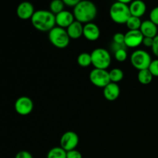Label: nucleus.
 Segmentation results:
<instances>
[{
  "label": "nucleus",
  "instance_id": "nucleus-1",
  "mask_svg": "<svg viewBox=\"0 0 158 158\" xmlns=\"http://www.w3.org/2000/svg\"><path fill=\"white\" fill-rule=\"evenodd\" d=\"M97 14V6L94 2L87 0L80 1L73 9L74 18L80 23H92Z\"/></svg>",
  "mask_w": 158,
  "mask_h": 158
},
{
  "label": "nucleus",
  "instance_id": "nucleus-2",
  "mask_svg": "<svg viewBox=\"0 0 158 158\" xmlns=\"http://www.w3.org/2000/svg\"><path fill=\"white\" fill-rule=\"evenodd\" d=\"M31 22L35 29L40 32H49L55 27L56 15L50 11L37 10L34 12Z\"/></svg>",
  "mask_w": 158,
  "mask_h": 158
},
{
  "label": "nucleus",
  "instance_id": "nucleus-3",
  "mask_svg": "<svg viewBox=\"0 0 158 158\" xmlns=\"http://www.w3.org/2000/svg\"><path fill=\"white\" fill-rule=\"evenodd\" d=\"M110 15L114 23L118 24H126L127 21L131 16L129 6L117 1L114 2L110 9Z\"/></svg>",
  "mask_w": 158,
  "mask_h": 158
},
{
  "label": "nucleus",
  "instance_id": "nucleus-4",
  "mask_svg": "<svg viewBox=\"0 0 158 158\" xmlns=\"http://www.w3.org/2000/svg\"><path fill=\"white\" fill-rule=\"evenodd\" d=\"M92 65L95 69H106L111 63V56L106 49L97 48L90 53Z\"/></svg>",
  "mask_w": 158,
  "mask_h": 158
},
{
  "label": "nucleus",
  "instance_id": "nucleus-5",
  "mask_svg": "<svg viewBox=\"0 0 158 158\" xmlns=\"http://www.w3.org/2000/svg\"><path fill=\"white\" fill-rule=\"evenodd\" d=\"M49 40L54 46L59 49H63L69 45L70 38L66 29L55 26L49 32Z\"/></svg>",
  "mask_w": 158,
  "mask_h": 158
},
{
  "label": "nucleus",
  "instance_id": "nucleus-6",
  "mask_svg": "<svg viewBox=\"0 0 158 158\" xmlns=\"http://www.w3.org/2000/svg\"><path fill=\"white\" fill-rule=\"evenodd\" d=\"M151 62L152 59L151 55L148 52L142 49L134 51L131 56V64L139 71L148 69Z\"/></svg>",
  "mask_w": 158,
  "mask_h": 158
},
{
  "label": "nucleus",
  "instance_id": "nucleus-7",
  "mask_svg": "<svg viewBox=\"0 0 158 158\" xmlns=\"http://www.w3.org/2000/svg\"><path fill=\"white\" fill-rule=\"evenodd\" d=\"M89 80L94 86L100 88H104L110 83L109 72L106 69H95L94 68L89 73Z\"/></svg>",
  "mask_w": 158,
  "mask_h": 158
},
{
  "label": "nucleus",
  "instance_id": "nucleus-8",
  "mask_svg": "<svg viewBox=\"0 0 158 158\" xmlns=\"http://www.w3.org/2000/svg\"><path fill=\"white\" fill-rule=\"evenodd\" d=\"M79 143V137L73 131H67L60 138V147L66 152L76 150Z\"/></svg>",
  "mask_w": 158,
  "mask_h": 158
},
{
  "label": "nucleus",
  "instance_id": "nucleus-9",
  "mask_svg": "<svg viewBox=\"0 0 158 158\" xmlns=\"http://www.w3.org/2000/svg\"><path fill=\"white\" fill-rule=\"evenodd\" d=\"M15 110L21 116L31 114L33 110V102L28 97H20L15 102Z\"/></svg>",
  "mask_w": 158,
  "mask_h": 158
},
{
  "label": "nucleus",
  "instance_id": "nucleus-10",
  "mask_svg": "<svg viewBox=\"0 0 158 158\" xmlns=\"http://www.w3.org/2000/svg\"><path fill=\"white\" fill-rule=\"evenodd\" d=\"M125 35L124 44L126 47L136 48L142 44L143 35L140 30H129Z\"/></svg>",
  "mask_w": 158,
  "mask_h": 158
},
{
  "label": "nucleus",
  "instance_id": "nucleus-11",
  "mask_svg": "<svg viewBox=\"0 0 158 158\" xmlns=\"http://www.w3.org/2000/svg\"><path fill=\"white\" fill-rule=\"evenodd\" d=\"M34 7L32 3L29 2H23L18 6L16 9V14L20 19L27 20L32 19L34 12Z\"/></svg>",
  "mask_w": 158,
  "mask_h": 158
},
{
  "label": "nucleus",
  "instance_id": "nucleus-12",
  "mask_svg": "<svg viewBox=\"0 0 158 158\" xmlns=\"http://www.w3.org/2000/svg\"><path fill=\"white\" fill-rule=\"evenodd\" d=\"M74 21H75V18H74L73 13L69 11L63 10V12L56 15V25L63 29H65V28L67 29Z\"/></svg>",
  "mask_w": 158,
  "mask_h": 158
},
{
  "label": "nucleus",
  "instance_id": "nucleus-13",
  "mask_svg": "<svg viewBox=\"0 0 158 158\" xmlns=\"http://www.w3.org/2000/svg\"><path fill=\"white\" fill-rule=\"evenodd\" d=\"M83 35L89 41H96L100 38V28L94 23H87L83 26Z\"/></svg>",
  "mask_w": 158,
  "mask_h": 158
},
{
  "label": "nucleus",
  "instance_id": "nucleus-14",
  "mask_svg": "<svg viewBox=\"0 0 158 158\" xmlns=\"http://www.w3.org/2000/svg\"><path fill=\"white\" fill-rule=\"evenodd\" d=\"M140 31L143 34V37H148V38L154 39L158 35L157 26H156L150 19L142 22Z\"/></svg>",
  "mask_w": 158,
  "mask_h": 158
},
{
  "label": "nucleus",
  "instance_id": "nucleus-15",
  "mask_svg": "<svg viewBox=\"0 0 158 158\" xmlns=\"http://www.w3.org/2000/svg\"><path fill=\"white\" fill-rule=\"evenodd\" d=\"M120 94V86L117 83H110L103 88V96L108 101H114L119 97Z\"/></svg>",
  "mask_w": 158,
  "mask_h": 158
},
{
  "label": "nucleus",
  "instance_id": "nucleus-16",
  "mask_svg": "<svg viewBox=\"0 0 158 158\" xmlns=\"http://www.w3.org/2000/svg\"><path fill=\"white\" fill-rule=\"evenodd\" d=\"M130 12L132 16L140 18L145 14L147 10L146 4L141 0H135V1L131 2L129 5Z\"/></svg>",
  "mask_w": 158,
  "mask_h": 158
},
{
  "label": "nucleus",
  "instance_id": "nucleus-17",
  "mask_svg": "<svg viewBox=\"0 0 158 158\" xmlns=\"http://www.w3.org/2000/svg\"><path fill=\"white\" fill-rule=\"evenodd\" d=\"M68 35L72 40H78L83 35V26L80 22L75 21L66 29Z\"/></svg>",
  "mask_w": 158,
  "mask_h": 158
},
{
  "label": "nucleus",
  "instance_id": "nucleus-18",
  "mask_svg": "<svg viewBox=\"0 0 158 158\" xmlns=\"http://www.w3.org/2000/svg\"><path fill=\"white\" fill-rule=\"evenodd\" d=\"M153 75L148 69H143V70H140L138 72V75H137V80H138L139 83L143 85H148L151 83L153 80Z\"/></svg>",
  "mask_w": 158,
  "mask_h": 158
},
{
  "label": "nucleus",
  "instance_id": "nucleus-19",
  "mask_svg": "<svg viewBox=\"0 0 158 158\" xmlns=\"http://www.w3.org/2000/svg\"><path fill=\"white\" fill-rule=\"evenodd\" d=\"M66 153L61 147H55L49 150L46 158H66Z\"/></svg>",
  "mask_w": 158,
  "mask_h": 158
},
{
  "label": "nucleus",
  "instance_id": "nucleus-20",
  "mask_svg": "<svg viewBox=\"0 0 158 158\" xmlns=\"http://www.w3.org/2000/svg\"><path fill=\"white\" fill-rule=\"evenodd\" d=\"M109 75L110 82L117 83L123 80L124 74H123V72L122 69H119V68H114V69H111L110 71Z\"/></svg>",
  "mask_w": 158,
  "mask_h": 158
},
{
  "label": "nucleus",
  "instance_id": "nucleus-21",
  "mask_svg": "<svg viewBox=\"0 0 158 158\" xmlns=\"http://www.w3.org/2000/svg\"><path fill=\"white\" fill-rule=\"evenodd\" d=\"M77 63L82 67H87L92 64L91 55L88 52H82L77 57Z\"/></svg>",
  "mask_w": 158,
  "mask_h": 158
},
{
  "label": "nucleus",
  "instance_id": "nucleus-22",
  "mask_svg": "<svg viewBox=\"0 0 158 158\" xmlns=\"http://www.w3.org/2000/svg\"><path fill=\"white\" fill-rule=\"evenodd\" d=\"M141 24L142 22L140 18L132 16V15L130 17L129 19L126 23V26L129 29V30H140Z\"/></svg>",
  "mask_w": 158,
  "mask_h": 158
},
{
  "label": "nucleus",
  "instance_id": "nucleus-23",
  "mask_svg": "<svg viewBox=\"0 0 158 158\" xmlns=\"http://www.w3.org/2000/svg\"><path fill=\"white\" fill-rule=\"evenodd\" d=\"M64 7L65 4L63 1H61V0H53L52 2H51L50 5H49V9H50L49 11L56 15L60 13V12H63L64 10Z\"/></svg>",
  "mask_w": 158,
  "mask_h": 158
},
{
  "label": "nucleus",
  "instance_id": "nucleus-24",
  "mask_svg": "<svg viewBox=\"0 0 158 158\" xmlns=\"http://www.w3.org/2000/svg\"><path fill=\"white\" fill-rule=\"evenodd\" d=\"M114 57L117 61L120 62V63L126 61L127 59V52L126 49H119L117 52H114Z\"/></svg>",
  "mask_w": 158,
  "mask_h": 158
},
{
  "label": "nucleus",
  "instance_id": "nucleus-25",
  "mask_svg": "<svg viewBox=\"0 0 158 158\" xmlns=\"http://www.w3.org/2000/svg\"><path fill=\"white\" fill-rule=\"evenodd\" d=\"M148 69H149L150 72L151 73L153 77H158V59L152 60Z\"/></svg>",
  "mask_w": 158,
  "mask_h": 158
},
{
  "label": "nucleus",
  "instance_id": "nucleus-26",
  "mask_svg": "<svg viewBox=\"0 0 158 158\" xmlns=\"http://www.w3.org/2000/svg\"><path fill=\"white\" fill-rule=\"evenodd\" d=\"M124 40H125V35L120 32H117V33L114 34V37H113V43H116V44L119 45H124Z\"/></svg>",
  "mask_w": 158,
  "mask_h": 158
},
{
  "label": "nucleus",
  "instance_id": "nucleus-27",
  "mask_svg": "<svg viewBox=\"0 0 158 158\" xmlns=\"http://www.w3.org/2000/svg\"><path fill=\"white\" fill-rule=\"evenodd\" d=\"M150 20L158 26V6L154 8L150 12Z\"/></svg>",
  "mask_w": 158,
  "mask_h": 158
},
{
  "label": "nucleus",
  "instance_id": "nucleus-28",
  "mask_svg": "<svg viewBox=\"0 0 158 158\" xmlns=\"http://www.w3.org/2000/svg\"><path fill=\"white\" fill-rule=\"evenodd\" d=\"M66 158H83V157L80 151L77 150H73L66 153Z\"/></svg>",
  "mask_w": 158,
  "mask_h": 158
},
{
  "label": "nucleus",
  "instance_id": "nucleus-29",
  "mask_svg": "<svg viewBox=\"0 0 158 158\" xmlns=\"http://www.w3.org/2000/svg\"><path fill=\"white\" fill-rule=\"evenodd\" d=\"M15 158H33V157H32V155L29 152V151H19V153H17Z\"/></svg>",
  "mask_w": 158,
  "mask_h": 158
},
{
  "label": "nucleus",
  "instance_id": "nucleus-30",
  "mask_svg": "<svg viewBox=\"0 0 158 158\" xmlns=\"http://www.w3.org/2000/svg\"><path fill=\"white\" fill-rule=\"evenodd\" d=\"M151 49H152V52L154 56H156L158 58V35L155 38H154V43H153Z\"/></svg>",
  "mask_w": 158,
  "mask_h": 158
},
{
  "label": "nucleus",
  "instance_id": "nucleus-31",
  "mask_svg": "<svg viewBox=\"0 0 158 158\" xmlns=\"http://www.w3.org/2000/svg\"><path fill=\"white\" fill-rule=\"evenodd\" d=\"M153 43H154V39L148 38V37H144L143 40V43H142V44H143L144 46H146V47L151 48L153 46Z\"/></svg>",
  "mask_w": 158,
  "mask_h": 158
},
{
  "label": "nucleus",
  "instance_id": "nucleus-32",
  "mask_svg": "<svg viewBox=\"0 0 158 158\" xmlns=\"http://www.w3.org/2000/svg\"><path fill=\"white\" fill-rule=\"evenodd\" d=\"M65 6H67L69 7L74 8L77 6V5L80 2V0H63Z\"/></svg>",
  "mask_w": 158,
  "mask_h": 158
}]
</instances>
